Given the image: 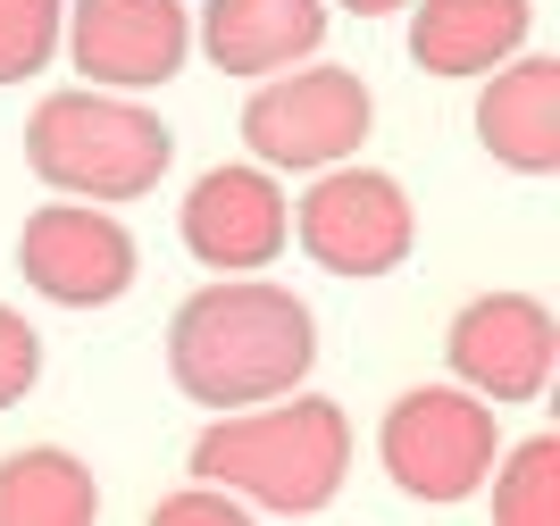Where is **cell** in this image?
I'll use <instances>...</instances> for the list:
<instances>
[{"instance_id":"obj_1","label":"cell","mask_w":560,"mask_h":526,"mask_svg":"<svg viewBox=\"0 0 560 526\" xmlns=\"http://www.w3.org/2000/svg\"><path fill=\"white\" fill-rule=\"evenodd\" d=\"M318 360V326L284 284L234 276V284H201L167 326V367L201 410H252V401H284Z\"/></svg>"},{"instance_id":"obj_2","label":"cell","mask_w":560,"mask_h":526,"mask_svg":"<svg viewBox=\"0 0 560 526\" xmlns=\"http://www.w3.org/2000/svg\"><path fill=\"white\" fill-rule=\"evenodd\" d=\"M351 468V418L335 401H293V410H234L192 443V477L243 493V510L268 518H310L335 502Z\"/></svg>"},{"instance_id":"obj_3","label":"cell","mask_w":560,"mask_h":526,"mask_svg":"<svg viewBox=\"0 0 560 526\" xmlns=\"http://www.w3.org/2000/svg\"><path fill=\"white\" fill-rule=\"evenodd\" d=\"M25 160L75 201H142L176 160V135L126 92H50L25 126Z\"/></svg>"},{"instance_id":"obj_4","label":"cell","mask_w":560,"mask_h":526,"mask_svg":"<svg viewBox=\"0 0 560 526\" xmlns=\"http://www.w3.org/2000/svg\"><path fill=\"white\" fill-rule=\"evenodd\" d=\"M493 452H502V426H493V401H477L468 385H419L401 393L385 426H376V459L385 477L410 493V502H468L477 484L493 477Z\"/></svg>"},{"instance_id":"obj_5","label":"cell","mask_w":560,"mask_h":526,"mask_svg":"<svg viewBox=\"0 0 560 526\" xmlns=\"http://www.w3.org/2000/svg\"><path fill=\"white\" fill-rule=\"evenodd\" d=\"M293 234H302V252L318 259L327 276H351V284H369V276H394L410 259V192L394 176H376V167H318V184L302 192L293 209Z\"/></svg>"},{"instance_id":"obj_6","label":"cell","mask_w":560,"mask_h":526,"mask_svg":"<svg viewBox=\"0 0 560 526\" xmlns=\"http://www.w3.org/2000/svg\"><path fill=\"white\" fill-rule=\"evenodd\" d=\"M369 84L351 68H310V75H277V84L252 92V109H243V142H252L259 167H335L351 160L360 142H369Z\"/></svg>"},{"instance_id":"obj_7","label":"cell","mask_w":560,"mask_h":526,"mask_svg":"<svg viewBox=\"0 0 560 526\" xmlns=\"http://www.w3.org/2000/svg\"><path fill=\"white\" fill-rule=\"evenodd\" d=\"M444 360L477 401H536L552 385V360H560V326L536 293H477L452 318L444 335Z\"/></svg>"},{"instance_id":"obj_8","label":"cell","mask_w":560,"mask_h":526,"mask_svg":"<svg viewBox=\"0 0 560 526\" xmlns=\"http://www.w3.org/2000/svg\"><path fill=\"white\" fill-rule=\"evenodd\" d=\"M18 268L59 309H101L135 284V234L109 209H34L18 234Z\"/></svg>"},{"instance_id":"obj_9","label":"cell","mask_w":560,"mask_h":526,"mask_svg":"<svg viewBox=\"0 0 560 526\" xmlns=\"http://www.w3.org/2000/svg\"><path fill=\"white\" fill-rule=\"evenodd\" d=\"M68 50L75 68L109 92H151L185 68L192 50V17L176 0H75L68 9Z\"/></svg>"},{"instance_id":"obj_10","label":"cell","mask_w":560,"mask_h":526,"mask_svg":"<svg viewBox=\"0 0 560 526\" xmlns=\"http://www.w3.org/2000/svg\"><path fill=\"white\" fill-rule=\"evenodd\" d=\"M293 243V209L277 192V167H210L185 192V252L218 276H252Z\"/></svg>"},{"instance_id":"obj_11","label":"cell","mask_w":560,"mask_h":526,"mask_svg":"<svg viewBox=\"0 0 560 526\" xmlns=\"http://www.w3.org/2000/svg\"><path fill=\"white\" fill-rule=\"evenodd\" d=\"M477 142L511 176H560V59L511 50L477 92Z\"/></svg>"},{"instance_id":"obj_12","label":"cell","mask_w":560,"mask_h":526,"mask_svg":"<svg viewBox=\"0 0 560 526\" xmlns=\"http://www.w3.org/2000/svg\"><path fill=\"white\" fill-rule=\"evenodd\" d=\"M327 43V9L318 0H210L201 9V50L218 75H277Z\"/></svg>"},{"instance_id":"obj_13","label":"cell","mask_w":560,"mask_h":526,"mask_svg":"<svg viewBox=\"0 0 560 526\" xmlns=\"http://www.w3.org/2000/svg\"><path fill=\"white\" fill-rule=\"evenodd\" d=\"M527 25H536L527 0H419L410 59L427 75H493L511 50H527Z\"/></svg>"},{"instance_id":"obj_14","label":"cell","mask_w":560,"mask_h":526,"mask_svg":"<svg viewBox=\"0 0 560 526\" xmlns=\"http://www.w3.org/2000/svg\"><path fill=\"white\" fill-rule=\"evenodd\" d=\"M101 484L93 468L59 443H25L0 459V526H93Z\"/></svg>"},{"instance_id":"obj_15","label":"cell","mask_w":560,"mask_h":526,"mask_svg":"<svg viewBox=\"0 0 560 526\" xmlns=\"http://www.w3.org/2000/svg\"><path fill=\"white\" fill-rule=\"evenodd\" d=\"M493 518L502 526H560V435L518 443L493 477Z\"/></svg>"},{"instance_id":"obj_16","label":"cell","mask_w":560,"mask_h":526,"mask_svg":"<svg viewBox=\"0 0 560 526\" xmlns=\"http://www.w3.org/2000/svg\"><path fill=\"white\" fill-rule=\"evenodd\" d=\"M59 25H68V0H0V84H25L50 68Z\"/></svg>"},{"instance_id":"obj_17","label":"cell","mask_w":560,"mask_h":526,"mask_svg":"<svg viewBox=\"0 0 560 526\" xmlns=\"http://www.w3.org/2000/svg\"><path fill=\"white\" fill-rule=\"evenodd\" d=\"M34 376H43V335H34L18 309H0V410H9V401H25V393H34Z\"/></svg>"},{"instance_id":"obj_18","label":"cell","mask_w":560,"mask_h":526,"mask_svg":"<svg viewBox=\"0 0 560 526\" xmlns=\"http://www.w3.org/2000/svg\"><path fill=\"white\" fill-rule=\"evenodd\" d=\"M151 526H243V493L192 477V493H167V502L151 510Z\"/></svg>"},{"instance_id":"obj_19","label":"cell","mask_w":560,"mask_h":526,"mask_svg":"<svg viewBox=\"0 0 560 526\" xmlns=\"http://www.w3.org/2000/svg\"><path fill=\"white\" fill-rule=\"evenodd\" d=\"M335 9H351V17H385V9H410V0H335Z\"/></svg>"}]
</instances>
